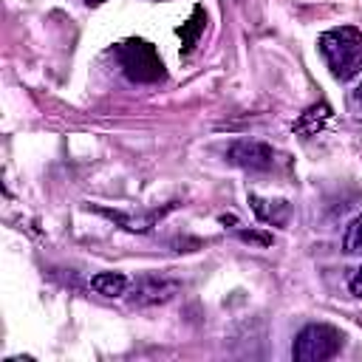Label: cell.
<instances>
[{"instance_id": "8992f818", "label": "cell", "mask_w": 362, "mask_h": 362, "mask_svg": "<svg viewBox=\"0 0 362 362\" xmlns=\"http://www.w3.org/2000/svg\"><path fill=\"white\" fill-rule=\"evenodd\" d=\"M328 119H331V107H328L325 102H317V105H311L308 110L300 113V119L294 122V130H297L300 136H317V133L325 127Z\"/></svg>"}, {"instance_id": "277c9868", "label": "cell", "mask_w": 362, "mask_h": 362, "mask_svg": "<svg viewBox=\"0 0 362 362\" xmlns=\"http://www.w3.org/2000/svg\"><path fill=\"white\" fill-rule=\"evenodd\" d=\"M226 161L249 173H266L274 164V150L257 139H238L226 147Z\"/></svg>"}, {"instance_id": "9c48e42d", "label": "cell", "mask_w": 362, "mask_h": 362, "mask_svg": "<svg viewBox=\"0 0 362 362\" xmlns=\"http://www.w3.org/2000/svg\"><path fill=\"white\" fill-rule=\"evenodd\" d=\"M204 23H206V14H204V8L201 6H195L192 8V17L178 28V37H181V51L184 54H189L192 48H195V42H198V34L204 31Z\"/></svg>"}, {"instance_id": "3957f363", "label": "cell", "mask_w": 362, "mask_h": 362, "mask_svg": "<svg viewBox=\"0 0 362 362\" xmlns=\"http://www.w3.org/2000/svg\"><path fill=\"white\" fill-rule=\"evenodd\" d=\"M342 331L334 328V325H325V322H311L305 325L297 339H294V348H291V356L297 362H322V359H331L339 354L342 348Z\"/></svg>"}, {"instance_id": "5bb4252c", "label": "cell", "mask_w": 362, "mask_h": 362, "mask_svg": "<svg viewBox=\"0 0 362 362\" xmlns=\"http://www.w3.org/2000/svg\"><path fill=\"white\" fill-rule=\"evenodd\" d=\"M85 3H90V6H96V3H102V0H85Z\"/></svg>"}, {"instance_id": "5b68a950", "label": "cell", "mask_w": 362, "mask_h": 362, "mask_svg": "<svg viewBox=\"0 0 362 362\" xmlns=\"http://www.w3.org/2000/svg\"><path fill=\"white\" fill-rule=\"evenodd\" d=\"M178 291V283L173 277H164V274H141L133 280L130 286V305H161L167 300H173Z\"/></svg>"}, {"instance_id": "30bf717a", "label": "cell", "mask_w": 362, "mask_h": 362, "mask_svg": "<svg viewBox=\"0 0 362 362\" xmlns=\"http://www.w3.org/2000/svg\"><path fill=\"white\" fill-rule=\"evenodd\" d=\"M167 209H170V206H167ZM167 209L150 212L147 218H127V215H122V212H110V209H99V212H102V215H107V218H113V221H119V223H122L124 229H130V232H147V229H150V226H153V223H156Z\"/></svg>"}, {"instance_id": "52a82bcc", "label": "cell", "mask_w": 362, "mask_h": 362, "mask_svg": "<svg viewBox=\"0 0 362 362\" xmlns=\"http://www.w3.org/2000/svg\"><path fill=\"white\" fill-rule=\"evenodd\" d=\"M249 204H252L255 215H257L263 223H272V226H283V223L288 221V204H286V201H266V198L249 195Z\"/></svg>"}, {"instance_id": "8fae6325", "label": "cell", "mask_w": 362, "mask_h": 362, "mask_svg": "<svg viewBox=\"0 0 362 362\" xmlns=\"http://www.w3.org/2000/svg\"><path fill=\"white\" fill-rule=\"evenodd\" d=\"M342 249H345L348 255H362V215H356V218L348 223V229H345V235H342Z\"/></svg>"}, {"instance_id": "4fadbf2b", "label": "cell", "mask_w": 362, "mask_h": 362, "mask_svg": "<svg viewBox=\"0 0 362 362\" xmlns=\"http://www.w3.org/2000/svg\"><path fill=\"white\" fill-rule=\"evenodd\" d=\"M348 288H351V294H356V297H362V266L351 274V280H348Z\"/></svg>"}, {"instance_id": "9a60e30c", "label": "cell", "mask_w": 362, "mask_h": 362, "mask_svg": "<svg viewBox=\"0 0 362 362\" xmlns=\"http://www.w3.org/2000/svg\"><path fill=\"white\" fill-rule=\"evenodd\" d=\"M359 99H362V88H359Z\"/></svg>"}, {"instance_id": "6da1fadb", "label": "cell", "mask_w": 362, "mask_h": 362, "mask_svg": "<svg viewBox=\"0 0 362 362\" xmlns=\"http://www.w3.org/2000/svg\"><path fill=\"white\" fill-rule=\"evenodd\" d=\"M320 54L339 82L354 79L362 71V31L356 25H337L322 31Z\"/></svg>"}, {"instance_id": "ba28073f", "label": "cell", "mask_w": 362, "mask_h": 362, "mask_svg": "<svg viewBox=\"0 0 362 362\" xmlns=\"http://www.w3.org/2000/svg\"><path fill=\"white\" fill-rule=\"evenodd\" d=\"M90 288L105 297H122L127 291V277L119 272H99L90 277Z\"/></svg>"}, {"instance_id": "7c38bea8", "label": "cell", "mask_w": 362, "mask_h": 362, "mask_svg": "<svg viewBox=\"0 0 362 362\" xmlns=\"http://www.w3.org/2000/svg\"><path fill=\"white\" fill-rule=\"evenodd\" d=\"M238 235L243 240H249V243H260V246H269L272 243V235H263V232H246V229H240Z\"/></svg>"}, {"instance_id": "7a4b0ae2", "label": "cell", "mask_w": 362, "mask_h": 362, "mask_svg": "<svg viewBox=\"0 0 362 362\" xmlns=\"http://www.w3.org/2000/svg\"><path fill=\"white\" fill-rule=\"evenodd\" d=\"M116 59L122 65V74L130 82H158L164 79V62L147 40H124L116 45Z\"/></svg>"}]
</instances>
